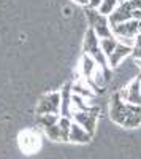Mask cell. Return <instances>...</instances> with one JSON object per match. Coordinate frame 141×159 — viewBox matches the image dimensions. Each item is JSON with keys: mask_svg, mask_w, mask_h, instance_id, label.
<instances>
[{"mask_svg": "<svg viewBox=\"0 0 141 159\" xmlns=\"http://www.w3.org/2000/svg\"><path fill=\"white\" fill-rule=\"evenodd\" d=\"M109 118L122 127H127V129L138 127L141 124V107L125 103L118 92V94H114L111 97Z\"/></svg>", "mask_w": 141, "mask_h": 159, "instance_id": "obj_1", "label": "cell"}, {"mask_svg": "<svg viewBox=\"0 0 141 159\" xmlns=\"http://www.w3.org/2000/svg\"><path fill=\"white\" fill-rule=\"evenodd\" d=\"M83 49H84V54H89L97 64L98 67L105 72L106 78L109 80V75H111V69L108 65V57L103 54V51L100 48V38L95 35V32L89 27V30L86 32V37H84V43H83Z\"/></svg>", "mask_w": 141, "mask_h": 159, "instance_id": "obj_2", "label": "cell"}, {"mask_svg": "<svg viewBox=\"0 0 141 159\" xmlns=\"http://www.w3.org/2000/svg\"><path fill=\"white\" fill-rule=\"evenodd\" d=\"M86 18L89 21V25L91 29L95 32V35L101 40V38H108V37H113V29L109 25V21L106 16L100 15L98 10H94V8H89L86 7Z\"/></svg>", "mask_w": 141, "mask_h": 159, "instance_id": "obj_3", "label": "cell"}, {"mask_svg": "<svg viewBox=\"0 0 141 159\" xmlns=\"http://www.w3.org/2000/svg\"><path fill=\"white\" fill-rule=\"evenodd\" d=\"M60 92H49V94H45L40 100H38L36 105V115H60Z\"/></svg>", "mask_w": 141, "mask_h": 159, "instance_id": "obj_4", "label": "cell"}, {"mask_svg": "<svg viewBox=\"0 0 141 159\" xmlns=\"http://www.w3.org/2000/svg\"><path fill=\"white\" fill-rule=\"evenodd\" d=\"M119 96L125 103L141 107V75H138L125 89H122L119 92Z\"/></svg>", "mask_w": 141, "mask_h": 159, "instance_id": "obj_5", "label": "cell"}, {"mask_svg": "<svg viewBox=\"0 0 141 159\" xmlns=\"http://www.w3.org/2000/svg\"><path fill=\"white\" fill-rule=\"evenodd\" d=\"M71 119L76 124H79L87 132V134H91V135L95 134L98 115H95V113H86V111H73L71 113Z\"/></svg>", "mask_w": 141, "mask_h": 159, "instance_id": "obj_6", "label": "cell"}, {"mask_svg": "<svg viewBox=\"0 0 141 159\" xmlns=\"http://www.w3.org/2000/svg\"><path fill=\"white\" fill-rule=\"evenodd\" d=\"M113 29V35L116 38H135L141 30H139V22L136 19H130L127 22L114 25Z\"/></svg>", "mask_w": 141, "mask_h": 159, "instance_id": "obj_7", "label": "cell"}, {"mask_svg": "<svg viewBox=\"0 0 141 159\" xmlns=\"http://www.w3.org/2000/svg\"><path fill=\"white\" fill-rule=\"evenodd\" d=\"M19 147L24 153L32 154L40 148V137L32 130H25L19 135Z\"/></svg>", "mask_w": 141, "mask_h": 159, "instance_id": "obj_8", "label": "cell"}, {"mask_svg": "<svg viewBox=\"0 0 141 159\" xmlns=\"http://www.w3.org/2000/svg\"><path fill=\"white\" fill-rule=\"evenodd\" d=\"M132 13H133V10H132V7H130L129 2L119 5V7L116 8V11L111 13V15L108 16L109 25H111V27H114V25H118V24H122V22H127V21L133 19Z\"/></svg>", "mask_w": 141, "mask_h": 159, "instance_id": "obj_9", "label": "cell"}, {"mask_svg": "<svg viewBox=\"0 0 141 159\" xmlns=\"http://www.w3.org/2000/svg\"><path fill=\"white\" fill-rule=\"evenodd\" d=\"M71 96H73V91H71V83H65L63 88L60 89V116H67L71 118L73 113V107H71Z\"/></svg>", "mask_w": 141, "mask_h": 159, "instance_id": "obj_10", "label": "cell"}, {"mask_svg": "<svg viewBox=\"0 0 141 159\" xmlns=\"http://www.w3.org/2000/svg\"><path fill=\"white\" fill-rule=\"evenodd\" d=\"M132 54V48L130 46H125L122 43H119L116 46V49L113 51V54L108 57V65H109V69H114V67H118V65L121 64L122 59H125L127 56H130Z\"/></svg>", "mask_w": 141, "mask_h": 159, "instance_id": "obj_11", "label": "cell"}, {"mask_svg": "<svg viewBox=\"0 0 141 159\" xmlns=\"http://www.w3.org/2000/svg\"><path fill=\"white\" fill-rule=\"evenodd\" d=\"M97 67H98V64L89 54H84L83 56V59H81V70H83V76L86 78V81H87L89 86L92 84V76H94Z\"/></svg>", "mask_w": 141, "mask_h": 159, "instance_id": "obj_12", "label": "cell"}, {"mask_svg": "<svg viewBox=\"0 0 141 159\" xmlns=\"http://www.w3.org/2000/svg\"><path fill=\"white\" fill-rule=\"evenodd\" d=\"M91 139H92L91 134H87V132H86L79 124H76V123L73 121L68 142H73V143H87V142H91Z\"/></svg>", "mask_w": 141, "mask_h": 159, "instance_id": "obj_13", "label": "cell"}, {"mask_svg": "<svg viewBox=\"0 0 141 159\" xmlns=\"http://www.w3.org/2000/svg\"><path fill=\"white\" fill-rule=\"evenodd\" d=\"M71 91H73V94H76V96H81V97H84V99H92L94 96H95V92L91 89V86L89 84H86V83H83V81H76L75 84H71Z\"/></svg>", "mask_w": 141, "mask_h": 159, "instance_id": "obj_14", "label": "cell"}, {"mask_svg": "<svg viewBox=\"0 0 141 159\" xmlns=\"http://www.w3.org/2000/svg\"><path fill=\"white\" fill-rule=\"evenodd\" d=\"M118 45H119V40L114 37V35L100 40V48H101V51H103V54H105L106 57H109V56L113 54V51L116 49Z\"/></svg>", "mask_w": 141, "mask_h": 159, "instance_id": "obj_15", "label": "cell"}, {"mask_svg": "<svg viewBox=\"0 0 141 159\" xmlns=\"http://www.w3.org/2000/svg\"><path fill=\"white\" fill-rule=\"evenodd\" d=\"M43 130H45V134H46V137H48L49 140H54V142H65V140H63L62 130H60V127H59V123L54 124V126H49V127H46V129H43Z\"/></svg>", "mask_w": 141, "mask_h": 159, "instance_id": "obj_16", "label": "cell"}, {"mask_svg": "<svg viewBox=\"0 0 141 159\" xmlns=\"http://www.w3.org/2000/svg\"><path fill=\"white\" fill-rule=\"evenodd\" d=\"M38 119V123H40V126L43 129L49 127V126H54L59 123V119H60V115H53V113H48V115H40V116H36Z\"/></svg>", "mask_w": 141, "mask_h": 159, "instance_id": "obj_17", "label": "cell"}, {"mask_svg": "<svg viewBox=\"0 0 141 159\" xmlns=\"http://www.w3.org/2000/svg\"><path fill=\"white\" fill-rule=\"evenodd\" d=\"M118 7H119L118 0H103V2H101V5H100V8H98V13L108 18L111 13L116 11Z\"/></svg>", "mask_w": 141, "mask_h": 159, "instance_id": "obj_18", "label": "cell"}, {"mask_svg": "<svg viewBox=\"0 0 141 159\" xmlns=\"http://www.w3.org/2000/svg\"><path fill=\"white\" fill-rule=\"evenodd\" d=\"M71 124H73V119L71 118H67V116H60L59 119V127L63 134V140L68 142L70 139V130H71Z\"/></svg>", "mask_w": 141, "mask_h": 159, "instance_id": "obj_19", "label": "cell"}, {"mask_svg": "<svg viewBox=\"0 0 141 159\" xmlns=\"http://www.w3.org/2000/svg\"><path fill=\"white\" fill-rule=\"evenodd\" d=\"M132 56L135 57V61L141 59V32L135 37V45L132 48Z\"/></svg>", "mask_w": 141, "mask_h": 159, "instance_id": "obj_20", "label": "cell"}, {"mask_svg": "<svg viewBox=\"0 0 141 159\" xmlns=\"http://www.w3.org/2000/svg\"><path fill=\"white\" fill-rule=\"evenodd\" d=\"M101 2H103V0H89V8L98 10V8H100V5H101Z\"/></svg>", "mask_w": 141, "mask_h": 159, "instance_id": "obj_21", "label": "cell"}, {"mask_svg": "<svg viewBox=\"0 0 141 159\" xmlns=\"http://www.w3.org/2000/svg\"><path fill=\"white\" fill-rule=\"evenodd\" d=\"M73 2L79 3V5H83V7H89V0H73Z\"/></svg>", "mask_w": 141, "mask_h": 159, "instance_id": "obj_22", "label": "cell"}, {"mask_svg": "<svg viewBox=\"0 0 141 159\" xmlns=\"http://www.w3.org/2000/svg\"><path fill=\"white\" fill-rule=\"evenodd\" d=\"M125 2H130V0H118L119 5H122V3H125Z\"/></svg>", "mask_w": 141, "mask_h": 159, "instance_id": "obj_23", "label": "cell"}, {"mask_svg": "<svg viewBox=\"0 0 141 159\" xmlns=\"http://www.w3.org/2000/svg\"><path fill=\"white\" fill-rule=\"evenodd\" d=\"M138 64H139V67H141V59H139V61H138Z\"/></svg>", "mask_w": 141, "mask_h": 159, "instance_id": "obj_24", "label": "cell"}]
</instances>
